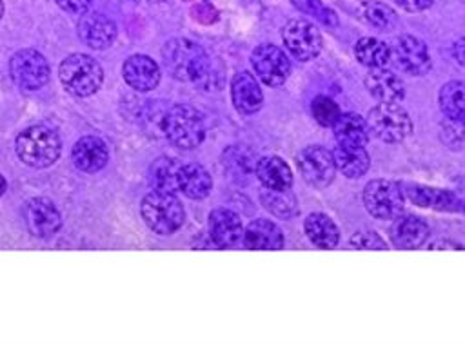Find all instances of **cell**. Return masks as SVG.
<instances>
[{
  "label": "cell",
  "mask_w": 465,
  "mask_h": 346,
  "mask_svg": "<svg viewBox=\"0 0 465 346\" xmlns=\"http://www.w3.org/2000/svg\"><path fill=\"white\" fill-rule=\"evenodd\" d=\"M162 58L167 72L180 82L209 85L213 80V62L193 40L171 38L162 47Z\"/></svg>",
  "instance_id": "cell-1"
},
{
  "label": "cell",
  "mask_w": 465,
  "mask_h": 346,
  "mask_svg": "<svg viewBox=\"0 0 465 346\" xmlns=\"http://www.w3.org/2000/svg\"><path fill=\"white\" fill-rule=\"evenodd\" d=\"M15 150L22 163L33 168H47L60 158L62 141L53 129L31 125L16 136Z\"/></svg>",
  "instance_id": "cell-2"
},
{
  "label": "cell",
  "mask_w": 465,
  "mask_h": 346,
  "mask_svg": "<svg viewBox=\"0 0 465 346\" xmlns=\"http://www.w3.org/2000/svg\"><path fill=\"white\" fill-rule=\"evenodd\" d=\"M165 138L182 150L196 149L205 138V121L198 109L187 103L173 105L162 118Z\"/></svg>",
  "instance_id": "cell-3"
},
{
  "label": "cell",
  "mask_w": 465,
  "mask_h": 346,
  "mask_svg": "<svg viewBox=\"0 0 465 346\" xmlns=\"http://www.w3.org/2000/svg\"><path fill=\"white\" fill-rule=\"evenodd\" d=\"M143 223L158 235L174 234L185 221V210L173 192L153 190L140 203Z\"/></svg>",
  "instance_id": "cell-4"
},
{
  "label": "cell",
  "mask_w": 465,
  "mask_h": 346,
  "mask_svg": "<svg viewBox=\"0 0 465 346\" xmlns=\"http://www.w3.org/2000/svg\"><path fill=\"white\" fill-rule=\"evenodd\" d=\"M58 78L69 94L85 98L102 87L104 69L94 58L84 53H74L62 60L58 67Z\"/></svg>",
  "instance_id": "cell-5"
},
{
  "label": "cell",
  "mask_w": 465,
  "mask_h": 346,
  "mask_svg": "<svg viewBox=\"0 0 465 346\" xmlns=\"http://www.w3.org/2000/svg\"><path fill=\"white\" fill-rule=\"evenodd\" d=\"M369 134L383 143H400L412 132V120L398 101H380L367 112Z\"/></svg>",
  "instance_id": "cell-6"
},
{
  "label": "cell",
  "mask_w": 465,
  "mask_h": 346,
  "mask_svg": "<svg viewBox=\"0 0 465 346\" xmlns=\"http://www.w3.org/2000/svg\"><path fill=\"white\" fill-rule=\"evenodd\" d=\"M13 82L25 91L42 89L51 78L49 62L36 49H20L9 60Z\"/></svg>",
  "instance_id": "cell-7"
},
{
  "label": "cell",
  "mask_w": 465,
  "mask_h": 346,
  "mask_svg": "<svg viewBox=\"0 0 465 346\" xmlns=\"http://www.w3.org/2000/svg\"><path fill=\"white\" fill-rule=\"evenodd\" d=\"M403 190L396 181L372 179L363 188V205L376 219H394L403 208Z\"/></svg>",
  "instance_id": "cell-8"
},
{
  "label": "cell",
  "mask_w": 465,
  "mask_h": 346,
  "mask_svg": "<svg viewBox=\"0 0 465 346\" xmlns=\"http://www.w3.org/2000/svg\"><path fill=\"white\" fill-rule=\"evenodd\" d=\"M285 49L300 62L316 58L323 47V38L316 25L305 18H292L282 27Z\"/></svg>",
  "instance_id": "cell-9"
},
{
  "label": "cell",
  "mask_w": 465,
  "mask_h": 346,
  "mask_svg": "<svg viewBox=\"0 0 465 346\" xmlns=\"http://www.w3.org/2000/svg\"><path fill=\"white\" fill-rule=\"evenodd\" d=\"M391 62L411 76H421L430 71L432 60L423 40L412 34H401L389 45Z\"/></svg>",
  "instance_id": "cell-10"
},
{
  "label": "cell",
  "mask_w": 465,
  "mask_h": 346,
  "mask_svg": "<svg viewBox=\"0 0 465 346\" xmlns=\"http://www.w3.org/2000/svg\"><path fill=\"white\" fill-rule=\"evenodd\" d=\"M251 65L256 78L269 87H280L285 83L291 72V62L287 54L274 43H262L254 47L251 53Z\"/></svg>",
  "instance_id": "cell-11"
},
{
  "label": "cell",
  "mask_w": 465,
  "mask_h": 346,
  "mask_svg": "<svg viewBox=\"0 0 465 346\" xmlns=\"http://www.w3.org/2000/svg\"><path fill=\"white\" fill-rule=\"evenodd\" d=\"M22 217L27 232L40 239H49L62 228L60 210L49 197L44 196L27 199L22 207Z\"/></svg>",
  "instance_id": "cell-12"
},
{
  "label": "cell",
  "mask_w": 465,
  "mask_h": 346,
  "mask_svg": "<svg viewBox=\"0 0 465 346\" xmlns=\"http://www.w3.org/2000/svg\"><path fill=\"white\" fill-rule=\"evenodd\" d=\"M296 163L302 178L311 187L323 188L334 179L336 165H334L332 152L322 145L303 147L296 156Z\"/></svg>",
  "instance_id": "cell-13"
},
{
  "label": "cell",
  "mask_w": 465,
  "mask_h": 346,
  "mask_svg": "<svg viewBox=\"0 0 465 346\" xmlns=\"http://www.w3.org/2000/svg\"><path fill=\"white\" fill-rule=\"evenodd\" d=\"M209 237L216 248H236L243 245V225L236 212L229 208H214L209 214Z\"/></svg>",
  "instance_id": "cell-14"
},
{
  "label": "cell",
  "mask_w": 465,
  "mask_h": 346,
  "mask_svg": "<svg viewBox=\"0 0 465 346\" xmlns=\"http://www.w3.org/2000/svg\"><path fill=\"white\" fill-rule=\"evenodd\" d=\"M76 31H78L80 40L94 51L107 49L116 38L114 22L98 11L82 13Z\"/></svg>",
  "instance_id": "cell-15"
},
{
  "label": "cell",
  "mask_w": 465,
  "mask_h": 346,
  "mask_svg": "<svg viewBox=\"0 0 465 346\" xmlns=\"http://www.w3.org/2000/svg\"><path fill=\"white\" fill-rule=\"evenodd\" d=\"M122 74L125 83L138 92L153 91L160 83L162 76L158 63L147 54L129 56L122 65Z\"/></svg>",
  "instance_id": "cell-16"
},
{
  "label": "cell",
  "mask_w": 465,
  "mask_h": 346,
  "mask_svg": "<svg viewBox=\"0 0 465 346\" xmlns=\"http://www.w3.org/2000/svg\"><path fill=\"white\" fill-rule=\"evenodd\" d=\"M231 101L240 114H254L263 105V92L254 78L247 71H240L231 80Z\"/></svg>",
  "instance_id": "cell-17"
},
{
  "label": "cell",
  "mask_w": 465,
  "mask_h": 346,
  "mask_svg": "<svg viewBox=\"0 0 465 346\" xmlns=\"http://www.w3.org/2000/svg\"><path fill=\"white\" fill-rule=\"evenodd\" d=\"M71 159L74 167L82 172L93 174L102 170L107 165L109 150L102 138L98 136H82L71 150Z\"/></svg>",
  "instance_id": "cell-18"
},
{
  "label": "cell",
  "mask_w": 465,
  "mask_h": 346,
  "mask_svg": "<svg viewBox=\"0 0 465 346\" xmlns=\"http://www.w3.org/2000/svg\"><path fill=\"white\" fill-rule=\"evenodd\" d=\"M429 234L430 230L427 221L412 214H405V216L398 214L389 230L392 245L403 250L421 246L429 239Z\"/></svg>",
  "instance_id": "cell-19"
},
{
  "label": "cell",
  "mask_w": 465,
  "mask_h": 346,
  "mask_svg": "<svg viewBox=\"0 0 465 346\" xmlns=\"http://www.w3.org/2000/svg\"><path fill=\"white\" fill-rule=\"evenodd\" d=\"M243 245L249 250H280L285 245L280 226L269 219H254L243 230Z\"/></svg>",
  "instance_id": "cell-20"
},
{
  "label": "cell",
  "mask_w": 465,
  "mask_h": 346,
  "mask_svg": "<svg viewBox=\"0 0 465 346\" xmlns=\"http://www.w3.org/2000/svg\"><path fill=\"white\" fill-rule=\"evenodd\" d=\"M405 194L414 205L423 207V208H434V210H458L460 208V201H458L456 194L450 190L409 183V185H405Z\"/></svg>",
  "instance_id": "cell-21"
},
{
  "label": "cell",
  "mask_w": 465,
  "mask_h": 346,
  "mask_svg": "<svg viewBox=\"0 0 465 346\" xmlns=\"http://www.w3.org/2000/svg\"><path fill=\"white\" fill-rule=\"evenodd\" d=\"M365 87L380 101H401L405 96L401 78L385 67L371 69L365 76Z\"/></svg>",
  "instance_id": "cell-22"
},
{
  "label": "cell",
  "mask_w": 465,
  "mask_h": 346,
  "mask_svg": "<svg viewBox=\"0 0 465 346\" xmlns=\"http://www.w3.org/2000/svg\"><path fill=\"white\" fill-rule=\"evenodd\" d=\"M254 174L260 179L262 187H267V188L283 190V188H291L292 185L291 167L280 156H274V154L262 156L260 159H256Z\"/></svg>",
  "instance_id": "cell-23"
},
{
  "label": "cell",
  "mask_w": 465,
  "mask_h": 346,
  "mask_svg": "<svg viewBox=\"0 0 465 346\" xmlns=\"http://www.w3.org/2000/svg\"><path fill=\"white\" fill-rule=\"evenodd\" d=\"M331 152L334 158L336 170H340L349 179L361 178L371 167V158H369L365 147H352V145L338 143Z\"/></svg>",
  "instance_id": "cell-24"
},
{
  "label": "cell",
  "mask_w": 465,
  "mask_h": 346,
  "mask_svg": "<svg viewBox=\"0 0 465 346\" xmlns=\"http://www.w3.org/2000/svg\"><path fill=\"white\" fill-rule=\"evenodd\" d=\"M336 143L340 145H352V147H365L369 141V127L365 118L356 112H343L332 125Z\"/></svg>",
  "instance_id": "cell-25"
},
{
  "label": "cell",
  "mask_w": 465,
  "mask_h": 346,
  "mask_svg": "<svg viewBox=\"0 0 465 346\" xmlns=\"http://www.w3.org/2000/svg\"><path fill=\"white\" fill-rule=\"evenodd\" d=\"M213 188L211 174L198 163H185L180 167L178 190L191 199H203Z\"/></svg>",
  "instance_id": "cell-26"
},
{
  "label": "cell",
  "mask_w": 465,
  "mask_h": 346,
  "mask_svg": "<svg viewBox=\"0 0 465 346\" xmlns=\"http://www.w3.org/2000/svg\"><path fill=\"white\" fill-rule=\"evenodd\" d=\"M303 230L309 241L318 248H334L340 241L336 223L323 212H312L303 221Z\"/></svg>",
  "instance_id": "cell-27"
},
{
  "label": "cell",
  "mask_w": 465,
  "mask_h": 346,
  "mask_svg": "<svg viewBox=\"0 0 465 346\" xmlns=\"http://www.w3.org/2000/svg\"><path fill=\"white\" fill-rule=\"evenodd\" d=\"M440 109L449 121L465 123V82L452 80L441 85L438 92Z\"/></svg>",
  "instance_id": "cell-28"
},
{
  "label": "cell",
  "mask_w": 465,
  "mask_h": 346,
  "mask_svg": "<svg viewBox=\"0 0 465 346\" xmlns=\"http://www.w3.org/2000/svg\"><path fill=\"white\" fill-rule=\"evenodd\" d=\"M354 56L361 65H365L369 69H380V67H385L387 63H391L389 45L372 36H363L356 42Z\"/></svg>",
  "instance_id": "cell-29"
},
{
  "label": "cell",
  "mask_w": 465,
  "mask_h": 346,
  "mask_svg": "<svg viewBox=\"0 0 465 346\" xmlns=\"http://www.w3.org/2000/svg\"><path fill=\"white\" fill-rule=\"evenodd\" d=\"M260 201L263 207L276 217L291 219L298 214V201L296 196L291 192V188L276 190V188H260Z\"/></svg>",
  "instance_id": "cell-30"
},
{
  "label": "cell",
  "mask_w": 465,
  "mask_h": 346,
  "mask_svg": "<svg viewBox=\"0 0 465 346\" xmlns=\"http://www.w3.org/2000/svg\"><path fill=\"white\" fill-rule=\"evenodd\" d=\"M223 167L227 168L229 176L234 181H245L251 174H254V165L256 159L251 154L249 149L240 147V145H232L223 152Z\"/></svg>",
  "instance_id": "cell-31"
},
{
  "label": "cell",
  "mask_w": 465,
  "mask_h": 346,
  "mask_svg": "<svg viewBox=\"0 0 465 346\" xmlns=\"http://www.w3.org/2000/svg\"><path fill=\"white\" fill-rule=\"evenodd\" d=\"M180 167L182 165L173 158H167V156L158 158L151 167V179L154 188L174 194L178 190Z\"/></svg>",
  "instance_id": "cell-32"
},
{
  "label": "cell",
  "mask_w": 465,
  "mask_h": 346,
  "mask_svg": "<svg viewBox=\"0 0 465 346\" xmlns=\"http://www.w3.org/2000/svg\"><path fill=\"white\" fill-rule=\"evenodd\" d=\"M360 16L372 27L376 29H391L398 16H396V11L383 4V2H378V0H367V2H361L360 7Z\"/></svg>",
  "instance_id": "cell-33"
},
{
  "label": "cell",
  "mask_w": 465,
  "mask_h": 346,
  "mask_svg": "<svg viewBox=\"0 0 465 346\" xmlns=\"http://www.w3.org/2000/svg\"><path fill=\"white\" fill-rule=\"evenodd\" d=\"M311 112H312V118L323 127H332L338 116L341 114L338 103L325 94H320L311 101Z\"/></svg>",
  "instance_id": "cell-34"
},
{
  "label": "cell",
  "mask_w": 465,
  "mask_h": 346,
  "mask_svg": "<svg viewBox=\"0 0 465 346\" xmlns=\"http://www.w3.org/2000/svg\"><path fill=\"white\" fill-rule=\"evenodd\" d=\"M292 4L302 9L307 14H312L316 20H320L325 25H338V16L334 14L332 9L322 4V0H292Z\"/></svg>",
  "instance_id": "cell-35"
},
{
  "label": "cell",
  "mask_w": 465,
  "mask_h": 346,
  "mask_svg": "<svg viewBox=\"0 0 465 346\" xmlns=\"http://www.w3.org/2000/svg\"><path fill=\"white\" fill-rule=\"evenodd\" d=\"M349 245L352 248H365V250H383L385 241L374 230H358L351 235Z\"/></svg>",
  "instance_id": "cell-36"
},
{
  "label": "cell",
  "mask_w": 465,
  "mask_h": 346,
  "mask_svg": "<svg viewBox=\"0 0 465 346\" xmlns=\"http://www.w3.org/2000/svg\"><path fill=\"white\" fill-rule=\"evenodd\" d=\"M54 4L69 14H82L89 11L93 0H54Z\"/></svg>",
  "instance_id": "cell-37"
},
{
  "label": "cell",
  "mask_w": 465,
  "mask_h": 346,
  "mask_svg": "<svg viewBox=\"0 0 465 346\" xmlns=\"http://www.w3.org/2000/svg\"><path fill=\"white\" fill-rule=\"evenodd\" d=\"M401 9L409 11V13H420V11H425L429 9L434 0H394Z\"/></svg>",
  "instance_id": "cell-38"
},
{
  "label": "cell",
  "mask_w": 465,
  "mask_h": 346,
  "mask_svg": "<svg viewBox=\"0 0 465 346\" xmlns=\"http://www.w3.org/2000/svg\"><path fill=\"white\" fill-rule=\"evenodd\" d=\"M452 56L458 63L465 65V36L463 38H458L454 43H452Z\"/></svg>",
  "instance_id": "cell-39"
},
{
  "label": "cell",
  "mask_w": 465,
  "mask_h": 346,
  "mask_svg": "<svg viewBox=\"0 0 465 346\" xmlns=\"http://www.w3.org/2000/svg\"><path fill=\"white\" fill-rule=\"evenodd\" d=\"M427 248H452V250H458V248H463L460 243H450V241H432Z\"/></svg>",
  "instance_id": "cell-40"
},
{
  "label": "cell",
  "mask_w": 465,
  "mask_h": 346,
  "mask_svg": "<svg viewBox=\"0 0 465 346\" xmlns=\"http://www.w3.org/2000/svg\"><path fill=\"white\" fill-rule=\"evenodd\" d=\"M456 197H458V201H460V207H465V181H463V183H461V187L458 188Z\"/></svg>",
  "instance_id": "cell-41"
},
{
  "label": "cell",
  "mask_w": 465,
  "mask_h": 346,
  "mask_svg": "<svg viewBox=\"0 0 465 346\" xmlns=\"http://www.w3.org/2000/svg\"><path fill=\"white\" fill-rule=\"evenodd\" d=\"M5 188H7V181H5V178L0 174V196L5 192Z\"/></svg>",
  "instance_id": "cell-42"
},
{
  "label": "cell",
  "mask_w": 465,
  "mask_h": 346,
  "mask_svg": "<svg viewBox=\"0 0 465 346\" xmlns=\"http://www.w3.org/2000/svg\"><path fill=\"white\" fill-rule=\"evenodd\" d=\"M2 14H4V2L0 0V18H2Z\"/></svg>",
  "instance_id": "cell-43"
}]
</instances>
